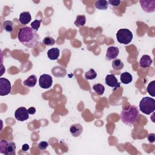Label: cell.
<instances>
[{
	"mask_svg": "<svg viewBox=\"0 0 155 155\" xmlns=\"http://www.w3.org/2000/svg\"><path fill=\"white\" fill-rule=\"evenodd\" d=\"M18 38L22 44L28 48H35L40 44V36L36 30L29 27L20 28Z\"/></svg>",
	"mask_w": 155,
	"mask_h": 155,
	"instance_id": "obj_1",
	"label": "cell"
},
{
	"mask_svg": "<svg viewBox=\"0 0 155 155\" xmlns=\"http://www.w3.org/2000/svg\"><path fill=\"white\" fill-rule=\"evenodd\" d=\"M120 116L123 123L128 126H131L138 120L139 111L137 107L129 105L122 109Z\"/></svg>",
	"mask_w": 155,
	"mask_h": 155,
	"instance_id": "obj_2",
	"label": "cell"
},
{
	"mask_svg": "<svg viewBox=\"0 0 155 155\" xmlns=\"http://www.w3.org/2000/svg\"><path fill=\"white\" fill-rule=\"evenodd\" d=\"M140 111L145 114H150L155 110V100L150 97H144L139 102Z\"/></svg>",
	"mask_w": 155,
	"mask_h": 155,
	"instance_id": "obj_3",
	"label": "cell"
},
{
	"mask_svg": "<svg viewBox=\"0 0 155 155\" xmlns=\"http://www.w3.org/2000/svg\"><path fill=\"white\" fill-rule=\"evenodd\" d=\"M116 38L119 43L127 45L130 43L133 39V33L127 28H121L117 31Z\"/></svg>",
	"mask_w": 155,
	"mask_h": 155,
	"instance_id": "obj_4",
	"label": "cell"
},
{
	"mask_svg": "<svg viewBox=\"0 0 155 155\" xmlns=\"http://www.w3.org/2000/svg\"><path fill=\"white\" fill-rule=\"evenodd\" d=\"M16 145L13 142L1 140L0 142V153L6 155H15Z\"/></svg>",
	"mask_w": 155,
	"mask_h": 155,
	"instance_id": "obj_5",
	"label": "cell"
},
{
	"mask_svg": "<svg viewBox=\"0 0 155 155\" xmlns=\"http://www.w3.org/2000/svg\"><path fill=\"white\" fill-rule=\"evenodd\" d=\"M11 84L9 80L4 78H0V95L6 96L11 92Z\"/></svg>",
	"mask_w": 155,
	"mask_h": 155,
	"instance_id": "obj_6",
	"label": "cell"
},
{
	"mask_svg": "<svg viewBox=\"0 0 155 155\" xmlns=\"http://www.w3.org/2000/svg\"><path fill=\"white\" fill-rule=\"evenodd\" d=\"M53 79L50 75L47 74L41 75L39 79V85L40 87L44 89H48L51 87Z\"/></svg>",
	"mask_w": 155,
	"mask_h": 155,
	"instance_id": "obj_7",
	"label": "cell"
},
{
	"mask_svg": "<svg viewBox=\"0 0 155 155\" xmlns=\"http://www.w3.org/2000/svg\"><path fill=\"white\" fill-rule=\"evenodd\" d=\"M105 82L108 86L112 87L113 91L117 90L120 87V82H118L117 79L113 74L107 75L105 79Z\"/></svg>",
	"mask_w": 155,
	"mask_h": 155,
	"instance_id": "obj_8",
	"label": "cell"
},
{
	"mask_svg": "<svg viewBox=\"0 0 155 155\" xmlns=\"http://www.w3.org/2000/svg\"><path fill=\"white\" fill-rule=\"evenodd\" d=\"M28 110L25 107H21L16 109V110L15 112V118L19 120V121H24L28 119L29 115H28Z\"/></svg>",
	"mask_w": 155,
	"mask_h": 155,
	"instance_id": "obj_9",
	"label": "cell"
},
{
	"mask_svg": "<svg viewBox=\"0 0 155 155\" xmlns=\"http://www.w3.org/2000/svg\"><path fill=\"white\" fill-rule=\"evenodd\" d=\"M143 10L147 13H152L155 10V1H139Z\"/></svg>",
	"mask_w": 155,
	"mask_h": 155,
	"instance_id": "obj_10",
	"label": "cell"
},
{
	"mask_svg": "<svg viewBox=\"0 0 155 155\" xmlns=\"http://www.w3.org/2000/svg\"><path fill=\"white\" fill-rule=\"evenodd\" d=\"M119 53V50L117 47L114 46L109 47L107 48L106 53V59L108 61L116 59Z\"/></svg>",
	"mask_w": 155,
	"mask_h": 155,
	"instance_id": "obj_11",
	"label": "cell"
},
{
	"mask_svg": "<svg viewBox=\"0 0 155 155\" xmlns=\"http://www.w3.org/2000/svg\"><path fill=\"white\" fill-rule=\"evenodd\" d=\"M70 131L73 137H78L82 133L83 127L80 124H74L70 126Z\"/></svg>",
	"mask_w": 155,
	"mask_h": 155,
	"instance_id": "obj_12",
	"label": "cell"
},
{
	"mask_svg": "<svg viewBox=\"0 0 155 155\" xmlns=\"http://www.w3.org/2000/svg\"><path fill=\"white\" fill-rule=\"evenodd\" d=\"M152 62V59L147 54L143 55L139 61V64L142 68H148L150 67Z\"/></svg>",
	"mask_w": 155,
	"mask_h": 155,
	"instance_id": "obj_13",
	"label": "cell"
},
{
	"mask_svg": "<svg viewBox=\"0 0 155 155\" xmlns=\"http://www.w3.org/2000/svg\"><path fill=\"white\" fill-rule=\"evenodd\" d=\"M31 19V16L30 13L28 12H24L19 15V21L23 25L28 24L30 22Z\"/></svg>",
	"mask_w": 155,
	"mask_h": 155,
	"instance_id": "obj_14",
	"label": "cell"
},
{
	"mask_svg": "<svg viewBox=\"0 0 155 155\" xmlns=\"http://www.w3.org/2000/svg\"><path fill=\"white\" fill-rule=\"evenodd\" d=\"M37 82V78L35 75L32 74L27 79L23 81V85L28 87H33L36 85Z\"/></svg>",
	"mask_w": 155,
	"mask_h": 155,
	"instance_id": "obj_15",
	"label": "cell"
},
{
	"mask_svg": "<svg viewBox=\"0 0 155 155\" xmlns=\"http://www.w3.org/2000/svg\"><path fill=\"white\" fill-rule=\"evenodd\" d=\"M47 56L50 60H56L59 56V50L58 48H52L47 51Z\"/></svg>",
	"mask_w": 155,
	"mask_h": 155,
	"instance_id": "obj_16",
	"label": "cell"
},
{
	"mask_svg": "<svg viewBox=\"0 0 155 155\" xmlns=\"http://www.w3.org/2000/svg\"><path fill=\"white\" fill-rule=\"evenodd\" d=\"M120 81L122 84H128L130 82H132L133 81V76L132 75L126 71V72H124L120 74Z\"/></svg>",
	"mask_w": 155,
	"mask_h": 155,
	"instance_id": "obj_17",
	"label": "cell"
},
{
	"mask_svg": "<svg viewBox=\"0 0 155 155\" xmlns=\"http://www.w3.org/2000/svg\"><path fill=\"white\" fill-rule=\"evenodd\" d=\"M108 2L107 1L105 0H98L95 2L94 6L97 9L105 10L108 7Z\"/></svg>",
	"mask_w": 155,
	"mask_h": 155,
	"instance_id": "obj_18",
	"label": "cell"
},
{
	"mask_svg": "<svg viewBox=\"0 0 155 155\" xmlns=\"http://www.w3.org/2000/svg\"><path fill=\"white\" fill-rule=\"evenodd\" d=\"M85 22H86V17L85 15H78L76 16V19L74 24L76 27H80L84 26Z\"/></svg>",
	"mask_w": 155,
	"mask_h": 155,
	"instance_id": "obj_19",
	"label": "cell"
},
{
	"mask_svg": "<svg viewBox=\"0 0 155 155\" xmlns=\"http://www.w3.org/2000/svg\"><path fill=\"white\" fill-rule=\"evenodd\" d=\"M124 63L119 59H114L112 62V67L115 70H120L124 68Z\"/></svg>",
	"mask_w": 155,
	"mask_h": 155,
	"instance_id": "obj_20",
	"label": "cell"
},
{
	"mask_svg": "<svg viewBox=\"0 0 155 155\" xmlns=\"http://www.w3.org/2000/svg\"><path fill=\"white\" fill-rule=\"evenodd\" d=\"M3 29L8 33H11L13 30V23L12 21H5L2 23Z\"/></svg>",
	"mask_w": 155,
	"mask_h": 155,
	"instance_id": "obj_21",
	"label": "cell"
},
{
	"mask_svg": "<svg viewBox=\"0 0 155 155\" xmlns=\"http://www.w3.org/2000/svg\"><path fill=\"white\" fill-rule=\"evenodd\" d=\"M93 90L98 94V95H102L105 91V87L101 84H96L93 86Z\"/></svg>",
	"mask_w": 155,
	"mask_h": 155,
	"instance_id": "obj_22",
	"label": "cell"
},
{
	"mask_svg": "<svg viewBox=\"0 0 155 155\" xmlns=\"http://www.w3.org/2000/svg\"><path fill=\"white\" fill-rule=\"evenodd\" d=\"M97 77V73L93 68L90 69L85 73V78L87 80H93Z\"/></svg>",
	"mask_w": 155,
	"mask_h": 155,
	"instance_id": "obj_23",
	"label": "cell"
},
{
	"mask_svg": "<svg viewBox=\"0 0 155 155\" xmlns=\"http://www.w3.org/2000/svg\"><path fill=\"white\" fill-rule=\"evenodd\" d=\"M147 90L151 96L154 97L155 96V81H153L149 83Z\"/></svg>",
	"mask_w": 155,
	"mask_h": 155,
	"instance_id": "obj_24",
	"label": "cell"
},
{
	"mask_svg": "<svg viewBox=\"0 0 155 155\" xmlns=\"http://www.w3.org/2000/svg\"><path fill=\"white\" fill-rule=\"evenodd\" d=\"M58 71L61 72L59 73H61L62 76H64L66 74V70L64 68H63L62 67H55L51 70L52 74H54V76L56 74V73H58Z\"/></svg>",
	"mask_w": 155,
	"mask_h": 155,
	"instance_id": "obj_25",
	"label": "cell"
},
{
	"mask_svg": "<svg viewBox=\"0 0 155 155\" xmlns=\"http://www.w3.org/2000/svg\"><path fill=\"white\" fill-rule=\"evenodd\" d=\"M42 43L45 45L51 46L55 44V40L50 36H46L42 40Z\"/></svg>",
	"mask_w": 155,
	"mask_h": 155,
	"instance_id": "obj_26",
	"label": "cell"
},
{
	"mask_svg": "<svg viewBox=\"0 0 155 155\" xmlns=\"http://www.w3.org/2000/svg\"><path fill=\"white\" fill-rule=\"evenodd\" d=\"M41 22H42V21L41 19H39H39H35L34 21H33L31 23V24H30L31 28L37 31L38 30L39 28L40 27Z\"/></svg>",
	"mask_w": 155,
	"mask_h": 155,
	"instance_id": "obj_27",
	"label": "cell"
},
{
	"mask_svg": "<svg viewBox=\"0 0 155 155\" xmlns=\"http://www.w3.org/2000/svg\"><path fill=\"white\" fill-rule=\"evenodd\" d=\"M48 146V143L46 141H42L38 144V147L41 150H45Z\"/></svg>",
	"mask_w": 155,
	"mask_h": 155,
	"instance_id": "obj_28",
	"label": "cell"
},
{
	"mask_svg": "<svg viewBox=\"0 0 155 155\" xmlns=\"http://www.w3.org/2000/svg\"><path fill=\"white\" fill-rule=\"evenodd\" d=\"M120 1L119 0H110L108 1V4L113 7H118L120 4Z\"/></svg>",
	"mask_w": 155,
	"mask_h": 155,
	"instance_id": "obj_29",
	"label": "cell"
},
{
	"mask_svg": "<svg viewBox=\"0 0 155 155\" xmlns=\"http://www.w3.org/2000/svg\"><path fill=\"white\" fill-rule=\"evenodd\" d=\"M148 140L150 143H153L155 140V134L154 133H150L147 136Z\"/></svg>",
	"mask_w": 155,
	"mask_h": 155,
	"instance_id": "obj_30",
	"label": "cell"
},
{
	"mask_svg": "<svg viewBox=\"0 0 155 155\" xmlns=\"http://www.w3.org/2000/svg\"><path fill=\"white\" fill-rule=\"evenodd\" d=\"M27 110L30 114H34L36 113V109L35 107H30Z\"/></svg>",
	"mask_w": 155,
	"mask_h": 155,
	"instance_id": "obj_31",
	"label": "cell"
},
{
	"mask_svg": "<svg viewBox=\"0 0 155 155\" xmlns=\"http://www.w3.org/2000/svg\"><path fill=\"white\" fill-rule=\"evenodd\" d=\"M28 149H29V146L27 143L24 144L22 147V150H23L24 151H27V150H28Z\"/></svg>",
	"mask_w": 155,
	"mask_h": 155,
	"instance_id": "obj_32",
	"label": "cell"
}]
</instances>
